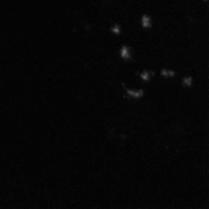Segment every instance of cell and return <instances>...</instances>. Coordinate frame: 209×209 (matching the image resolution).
<instances>
[{
  "label": "cell",
  "instance_id": "4",
  "mask_svg": "<svg viewBox=\"0 0 209 209\" xmlns=\"http://www.w3.org/2000/svg\"><path fill=\"white\" fill-rule=\"evenodd\" d=\"M174 75H175V72L174 71H169V69H165V68H163L161 71V76L162 77L170 78V77H174Z\"/></svg>",
  "mask_w": 209,
  "mask_h": 209
},
{
  "label": "cell",
  "instance_id": "3",
  "mask_svg": "<svg viewBox=\"0 0 209 209\" xmlns=\"http://www.w3.org/2000/svg\"><path fill=\"white\" fill-rule=\"evenodd\" d=\"M142 27L144 29H149L152 27V23L148 15H143L142 16Z\"/></svg>",
  "mask_w": 209,
  "mask_h": 209
},
{
  "label": "cell",
  "instance_id": "2",
  "mask_svg": "<svg viewBox=\"0 0 209 209\" xmlns=\"http://www.w3.org/2000/svg\"><path fill=\"white\" fill-rule=\"evenodd\" d=\"M121 56L124 59H130L132 54H131V48L128 46H122L121 49Z\"/></svg>",
  "mask_w": 209,
  "mask_h": 209
},
{
  "label": "cell",
  "instance_id": "7",
  "mask_svg": "<svg viewBox=\"0 0 209 209\" xmlns=\"http://www.w3.org/2000/svg\"><path fill=\"white\" fill-rule=\"evenodd\" d=\"M110 30H111V32L114 33V34H121V27L118 26V24H114Z\"/></svg>",
  "mask_w": 209,
  "mask_h": 209
},
{
  "label": "cell",
  "instance_id": "5",
  "mask_svg": "<svg viewBox=\"0 0 209 209\" xmlns=\"http://www.w3.org/2000/svg\"><path fill=\"white\" fill-rule=\"evenodd\" d=\"M192 83H193V79L191 77H187L183 79V85L186 86V87H191Z\"/></svg>",
  "mask_w": 209,
  "mask_h": 209
},
{
  "label": "cell",
  "instance_id": "1",
  "mask_svg": "<svg viewBox=\"0 0 209 209\" xmlns=\"http://www.w3.org/2000/svg\"><path fill=\"white\" fill-rule=\"evenodd\" d=\"M126 94H128V96L132 97V98H135V99H139V98H142L144 96V90H137V91H133V90H130L126 87H124Z\"/></svg>",
  "mask_w": 209,
  "mask_h": 209
},
{
  "label": "cell",
  "instance_id": "6",
  "mask_svg": "<svg viewBox=\"0 0 209 209\" xmlns=\"http://www.w3.org/2000/svg\"><path fill=\"white\" fill-rule=\"evenodd\" d=\"M150 75L151 73L149 72H143L141 73V79L143 81H145V82H148L150 80Z\"/></svg>",
  "mask_w": 209,
  "mask_h": 209
}]
</instances>
